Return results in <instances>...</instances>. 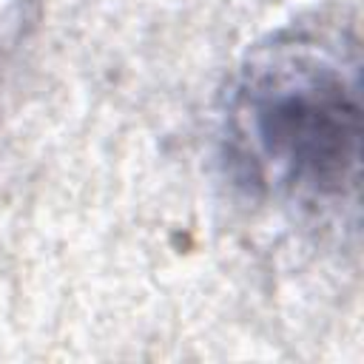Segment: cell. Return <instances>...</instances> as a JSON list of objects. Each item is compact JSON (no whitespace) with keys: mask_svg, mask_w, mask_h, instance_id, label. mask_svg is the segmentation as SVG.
I'll list each match as a JSON object with an SVG mask.
<instances>
[{"mask_svg":"<svg viewBox=\"0 0 364 364\" xmlns=\"http://www.w3.org/2000/svg\"><path fill=\"white\" fill-rule=\"evenodd\" d=\"M230 159L264 191L301 202L355 193L361 85L353 43L293 34L242 68L228 102Z\"/></svg>","mask_w":364,"mask_h":364,"instance_id":"1","label":"cell"}]
</instances>
